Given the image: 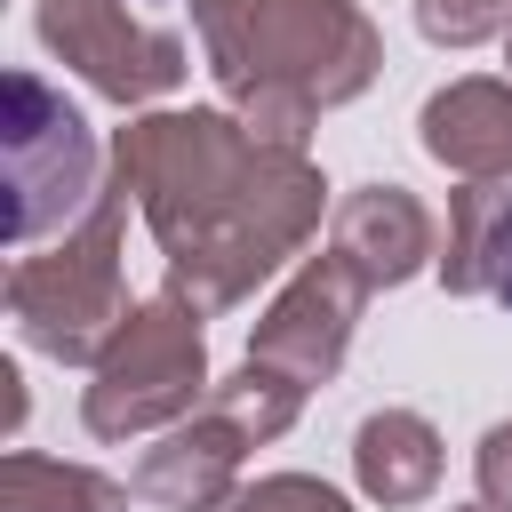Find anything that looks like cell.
<instances>
[{
	"instance_id": "cell-4",
	"label": "cell",
	"mask_w": 512,
	"mask_h": 512,
	"mask_svg": "<svg viewBox=\"0 0 512 512\" xmlns=\"http://www.w3.org/2000/svg\"><path fill=\"white\" fill-rule=\"evenodd\" d=\"M0 176H8V216H0L8 248H40V240L72 232L96 208V192L112 184L88 112L24 64L0 80Z\"/></svg>"
},
{
	"instance_id": "cell-1",
	"label": "cell",
	"mask_w": 512,
	"mask_h": 512,
	"mask_svg": "<svg viewBox=\"0 0 512 512\" xmlns=\"http://www.w3.org/2000/svg\"><path fill=\"white\" fill-rule=\"evenodd\" d=\"M112 176L152 224L168 288L208 320L288 272L328 216V176L312 152L264 144L232 104L128 112V128H112Z\"/></svg>"
},
{
	"instance_id": "cell-12",
	"label": "cell",
	"mask_w": 512,
	"mask_h": 512,
	"mask_svg": "<svg viewBox=\"0 0 512 512\" xmlns=\"http://www.w3.org/2000/svg\"><path fill=\"white\" fill-rule=\"evenodd\" d=\"M128 480L96 472V464H64L40 448H8L0 456V512H128Z\"/></svg>"
},
{
	"instance_id": "cell-22",
	"label": "cell",
	"mask_w": 512,
	"mask_h": 512,
	"mask_svg": "<svg viewBox=\"0 0 512 512\" xmlns=\"http://www.w3.org/2000/svg\"><path fill=\"white\" fill-rule=\"evenodd\" d=\"M504 64H512V24H504Z\"/></svg>"
},
{
	"instance_id": "cell-6",
	"label": "cell",
	"mask_w": 512,
	"mask_h": 512,
	"mask_svg": "<svg viewBox=\"0 0 512 512\" xmlns=\"http://www.w3.org/2000/svg\"><path fill=\"white\" fill-rule=\"evenodd\" d=\"M32 32L72 80H88L120 112H152L192 72V48L168 24H144L128 0H32Z\"/></svg>"
},
{
	"instance_id": "cell-16",
	"label": "cell",
	"mask_w": 512,
	"mask_h": 512,
	"mask_svg": "<svg viewBox=\"0 0 512 512\" xmlns=\"http://www.w3.org/2000/svg\"><path fill=\"white\" fill-rule=\"evenodd\" d=\"M416 8V32L432 48H480L512 24V0H408Z\"/></svg>"
},
{
	"instance_id": "cell-7",
	"label": "cell",
	"mask_w": 512,
	"mask_h": 512,
	"mask_svg": "<svg viewBox=\"0 0 512 512\" xmlns=\"http://www.w3.org/2000/svg\"><path fill=\"white\" fill-rule=\"evenodd\" d=\"M368 296H376V288H368L336 248L296 256V264H288V280L272 288V304H264V312H256V328H248V360H264V368L296 376L304 392H320V384L344 368V352H352V328H360Z\"/></svg>"
},
{
	"instance_id": "cell-15",
	"label": "cell",
	"mask_w": 512,
	"mask_h": 512,
	"mask_svg": "<svg viewBox=\"0 0 512 512\" xmlns=\"http://www.w3.org/2000/svg\"><path fill=\"white\" fill-rule=\"evenodd\" d=\"M216 512H352V496L328 488L320 472H264V480H240Z\"/></svg>"
},
{
	"instance_id": "cell-8",
	"label": "cell",
	"mask_w": 512,
	"mask_h": 512,
	"mask_svg": "<svg viewBox=\"0 0 512 512\" xmlns=\"http://www.w3.org/2000/svg\"><path fill=\"white\" fill-rule=\"evenodd\" d=\"M248 448H256V440H248L216 400H200L184 424L152 432V448L136 456L128 488H136V504H160V512H216V504L240 488Z\"/></svg>"
},
{
	"instance_id": "cell-11",
	"label": "cell",
	"mask_w": 512,
	"mask_h": 512,
	"mask_svg": "<svg viewBox=\"0 0 512 512\" xmlns=\"http://www.w3.org/2000/svg\"><path fill=\"white\" fill-rule=\"evenodd\" d=\"M440 472H448V448H440L432 416H416V408H376V416L352 424V480H360L368 504L408 512V504H424V496L440 488Z\"/></svg>"
},
{
	"instance_id": "cell-14",
	"label": "cell",
	"mask_w": 512,
	"mask_h": 512,
	"mask_svg": "<svg viewBox=\"0 0 512 512\" xmlns=\"http://www.w3.org/2000/svg\"><path fill=\"white\" fill-rule=\"evenodd\" d=\"M208 400H216V408H224L256 448H264V440H280V432L304 416V384H296V376H280V368H264V360H240L232 376H216V384H208Z\"/></svg>"
},
{
	"instance_id": "cell-2",
	"label": "cell",
	"mask_w": 512,
	"mask_h": 512,
	"mask_svg": "<svg viewBox=\"0 0 512 512\" xmlns=\"http://www.w3.org/2000/svg\"><path fill=\"white\" fill-rule=\"evenodd\" d=\"M384 72V32L360 0H248L240 56L216 72L224 104L264 136L304 152L320 112L368 96Z\"/></svg>"
},
{
	"instance_id": "cell-13",
	"label": "cell",
	"mask_w": 512,
	"mask_h": 512,
	"mask_svg": "<svg viewBox=\"0 0 512 512\" xmlns=\"http://www.w3.org/2000/svg\"><path fill=\"white\" fill-rule=\"evenodd\" d=\"M504 208H512L504 184H456L448 192V232H440V264H432L448 296H488V248H496Z\"/></svg>"
},
{
	"instance_id": "cell-20",
	"label": "cell",
	"mask_w": 512,
	"mask_h": 512,
	"mask_svg": "<svg viewBox=\"0 0 512 512\" xmlns=\"http://www.w3.org/2000/svg\"><path fill=\"white\" fill-rule=\"evenodd\" d=\"M0 384H8L0 400H8V432H16L24 424V376H16V360H0Z\"/></svg>"
},
{
	"instance_id": "cell-17",
	"label": "cell",
	"mask_w": 512,
	"mask_h": 512,
	"mask_svg": "<svg viewBox=\"0 0 512 512\" xmlns=\"http://www.w3.org/2000/svg\"><path fill=\"white\" fill-rule=\"evenodd\" d=\"M240 32H248V0H192V40H200L208 80L240 56Z\"/></svg>"
},
{
	"instance_id": "cell-10",
	"label": "cell",
	"mask_w": 512,
	"mask_h": 512,
	"mask_svg": "<svg viewBox=\"0 0 512 512\" xmlns=\"http://www.w3.org/2000/svg\"><path fill=\"white\" fill-rule=\"evenodd\" d=\"M416 144L456 176V184H512V80L464 72L424 96Z\"/></svg>"
},
{
	"instance_id": "cell-5",
	"label": "cell",
	"mask_w": 512,
	"mask_h": 512,
	"mask_svg": "<svg viewBox=\"0 0 512 512\" xmlns=\"http://www.w3.org/2000/svg\"><path fill=\"white\" fill-rule=\"evenodd\" d=\"M200 304H184L176 288L144 296L128 312V328L104 344V360L88 368L80 384V424L88 440H144V432H168L184 424L200 400H208V336H200Z\"/></svg>"
},
{
	"instance_id": "cell-3",
	"label": "cell",
	"mask_w": 512,
	"mask_h": 512,
	"mask_svg": "<svg viewBox=\"0 0 512 512\" xmlns=\"http://www.w3.org/2000/svg\"><path fill=\"white\" fill-rule=\"evenodd\" d=\"M128 200H136V192L112 176L72 232H56V240H40V248H16V264H8V320H16V336H24L40 360H56V368H96L104 344H112V336L128 328V312H136L128 272H120Z\"/></svg>"
},
{
	"instance_id": "cell-18",
	"label": "cell",
	"mask_w": 512,
	"mask_h": 512,
	"mask_svg": "<svg viewBox=\"0 0 512 512\" xmlns=\"http://www.w3.org/2000/svg\"><path fill=\"white\" fill-rule=\"evenodd\" d=\"M472 480H480V504L512 512V416L480 432V448H472Z\"/></svg>"
},
{
	"instance_id": "cell-19",
	"label": "cell",
	"mask_w": 512,
	"mask_h": 512,
	"mask_svg": "<svg viewBox=\"0 0 512 512\" xmlns=\"http://www.w3.org/2000/svg\"><path fill=\"white\" fill-rule=\"evenodd\" d=\"M488 296L512 312V208H504V224H496V248H488Z\"/></svg>"
},
{
	"instance_id": "cell-21",
	"label": "cell",
	"mask_w": 512,
	"mask_h": 512,
	"mask_svg": "<svg viewBox=\"0 0 512 512\" xmlns=\"http://www.w3.org/2000/svg\"><path fill=\"white\" fill-rule=\"evenodd\" d=\"M448 512H496V504H448Z\"/></svg>"
},
{
	"instance_id": "cell-9",
	"label": "cell",
	"mask_w": 512,
	"mask_h": 512,
	"mask_svg": "<svg viewBox=\"0 0 512 512\" xmlns=\"http://www.w3.org/2000/svg\"><path fill=\"white\" fill-rule=\"evenodd\" d=\"M328 248L384 296V288H408L416 272L440 264V224L408 184H352L328 208Z\"/></svg>"
}]
</instances>
